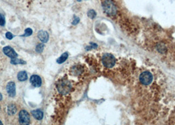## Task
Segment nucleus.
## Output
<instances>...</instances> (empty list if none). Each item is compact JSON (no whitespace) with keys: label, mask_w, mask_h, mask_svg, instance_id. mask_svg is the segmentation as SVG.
<instances>
[{"label":"nucleus","mask_w":175,"mask_h":125,"mask_svg":"<svg viewBox=\"0 0 175 125\" xmlns=\"http://www.w3.org/2000/svg\"><path fill=\"white\" fill-rule=\"evenodd\" d=\"M102 7L106 14L110 16L115 15L117 11L116 5L111 0H104L102 2Z\"/></svg>","instance_id":"nucleus-1"},{"label":"nucleus","mask_w":175,"mask_h":125,"mask_svg":"<svg viewBox=\"0 0 175 125\" xmlns=\"http://www.w3.org/2000/svg\"><path fill=\"white\" fill-rule=\"evenodd\" d=\"M116 63L115 57L111 53H105L102 57V63L106 68H112Z\"/></svg>","instance_id":"nucleus-2"},{"label":"nucleus","mask_w":175,"mask_h":125,"mask_svg":"<svg viewBox=\"0 0 175 125\" xmlns=\"http://www.w3.org/2000/svg\"><path fill=\"white\" fill-rule=\"evenodd\" d=\"M57 88L59 93H61V94H63V95H65V94H67L70 92L71 86L68 81L62 80L58 83L57 85Z\"/></svg>","instance_id":"nucleus-3"},{"label":"nucleus","mask_w":175,"mask_h":125,"mask_svg":"<svg viewBox=\"0 0 175 125\" xmlns=\"http://www.w3.org/2000/svg\"><path fill=\"white\" fill-rule=\"evenodd\" d=\"M140 80L143 85H149L152 82L153 76L149 72L145 71L140 75Z\"/></svg>","instance_id":"nucleus-4"},{"label":"nucleus","mask_w":175,"mask_h":125,"mask_svg":"<svg viewBox=\"0 0 175 125\" xmlns=\"http://www.w3.org/2000/svg\"><path fill=\"white\" fill-rule=\"evenodd\" d=\"M19 122L21 124H29L30 117L29 113L25 110H22L19 113Z\"/></svg>","instance_id":"nucleus-5"},{"label":"nucleus","mask_w":175,"mask_h":125,"mask_svg":"<svg viewBox=\"0 0 175 125\" xmlns=\"http://www.w3.org/2000/svg\"><path fill=\"white\" fill-rule=\"evenodd\" d=\"M3 52L5 53V55L10 57L11 59H15L18 57V55H17V53H16L15 51L10 46L4 47V48H3Z\"/></svg>","instance_id":"nucleus-6"},{"label":"nucleus","mask_w":175,"mask_h":125,"mask_svg":"<svg viewBox=\"0 0 175 125\" xmlns=\"http://www.w3.org/2000/svg\"><path fill=\"white\" fill-rule=\"evenodd\" d=\"M7 92L9 96L11 97H15L16 95V86L15 84L13 82H10L7 85Z\"/></svg>","instance_id":"nucleus-7"},{"label":"nucleus","mask_w":175,"mask_h":125,"mask_svg":"<svg viewBox=\"0 0 175 125\" xmlns=\"http://www.w3.org/2000/svg\"><path fill=\"white\" fill-rule=\"evenodd\" d=\"M30 83L36 88H39L42 85V79L41 78L36 75H32L30 77Z\"/></svg>","instance_id":"nucleus-8"},{"label":"nucleus","mask_w":175,"mask_h":125,"mask_svg":"<svg viewBox=\"0 0 175 125\" xmlns=\"http://www.w3.org/2000/svg\"><path fill=\"white\" fill-rule=\"evenodd\" d=\"M38 37L39 40L42 43H47L49 40V34L46 31L44 30H40L38 33Z\"/></svg>","instance_id":"nucleus-9"},{"label":"nucleus","mask_w":175,"mask_h":125,"mask_svg":"<svg viewBox=\"0 0 175 125\" xmlns=\"http://www.w3.org/2000/svg\"><path fill=\"white\" fill-rule=\"evenodd\" d=\"M32 116L37 120H42L44 117V113L40 109L33 110L31 112Z\"/></svg>","instance_id":"nucleus-10"},{"label":"nucleus","mask_w":175,"mask_h":125,"mask_svg":"<svg viewBox=\"0 0 175 125\" xmlns=\"http://www.w3.org/2000/svg\"><path fill=\"white\" fill-rule=\"evenodd\" d=\"M17 79L19 81H25L28 79V75L25 71H20L18 73V75H17Z\"/></svg>","instance_id":"nucleus-11"},{"label":"nucleus","mask_w":175,"mask_h":125,"mask_svg":"<svg viewBox=\"0 0 175 125\" xmlns=\"http://www.w3.org/2000/svg\"><path fill=\"white\" fill-rule=\"evenodd\" d=\"M8 113L9 115H13L17 113V107L15 105H9L8 108Z\"/></svg>","instance_id":"nucleus-12"},{"label":"nucleus","mask_w":175,"mask_h":125,"mask_svg":"<svg viewBox=\"0 0 175 125\" xmlns=\"http://www.w3.org/2000/svg\"><path fill=\"white\" fill-rule=\"evenodd\" d=\"M68 57V53L67 52H65L61 55V57H59V58L57 59V63L58 64H61L64 63L65 61L67 59Z\"/></svg>","instance_id":"nucleus-13"},{"label":"nucleus","mask_w":175,"mask_h":125,"mask_svg":"<svg viewBox=\"0 0 175 125\" xmlns=\"http://www.w3.org/2000/svg\"><path fill=\"white\" fill-rule=\"evenodd\" d=\"M11 63L12 64V65H19V64L25 65V64H26V61H23L22 59L15 58V59L11 60Z\"/></svg>","instance_id":"nucleus-14"},{"label":"nucleus","mask_w":175,"mask_h":125,"mask_svg":"<svg viewBox=\"0 0 175 125\" xmlns=\"http://www.w3.org/2000/svg\"><path fill=\"white\" fill-rule=\"evenodd\" d=\"M96 15H97V13L93 9H91V10H89L88 12V16L89 18H90L92 19H94Z\"/></svg>","instance_id":"nucleus-15"},{"label":"nucleus","mask_w":175,"mask_h":125,"mask_svg":"<svg viewBox=\"0 0 175 125\" xmlns=\"http://www.w3.org/2000/svg\"><path fill=\"white\" fill-rule=\"evenodd\" d=\"M44 48V43H40V44L38 45L36 48V52L38 53H42L43 52Z\"/></svg>","instance_id":"nucleus-16"},{"label":"nucleus","mask_w":175,"mask_h":125,"mask_svg":"<svg viewBox=\"0 0 175 125\" xmlns=\"http://www.w3.org/2000/svg\"><path fill=\"white\" fill-rule=\"evenodd\" d=\"M32 34V30L30 28H26L25 31V34L22 35L21 36L23 37H27V36H30Z\"/></svg>","instance_id":"nucleus-17"},{"label":"nucleus","mask_w":175,"mask_h":125,"mask_svg":"<svg viewBox=\"0 0 175 125\" xmlns=\"http://www.w3.org/2000/svg\"><path fill=\"white\" fill-rule=\"evenodd\" d=\"M5 25V19L4 16L3 15L0 14V25L4 26Z\"/></svg>","instance_id":"nucleus-18"},{"label":"nucleus","mask_w":175,"mask_h":125,"mask_svg":"<svg viewBox=\"0 0 175 125\" xmlns=\"http://www.w3.org/2000/svg\"><path fill=\"white\" fill-rule=\"evenodd\" d=\"M80 21V19L78 17V16H74V20H73V25H77L78 22H79Z\"/></svg>","instance_id":"nucleus-19"},{"label":"nucleus","mask_w":175,"mask_h":125,"mask_svg":"<svg viewBox=\"0 0 175 125\" xmlns=\"http://www.w3.org/2000/svg\"><path fill=\"white\" fill-rule=\"evenodd\" d=\"M5 36H6V38H8V40H12L13 38V35L12 34L11 32H8L5 34Z\"/></svg>","instance_id":"nucleus-20"},{"label":"nucleus","mask_w":175,"mask_h":125,"mask_svg":"<svg viewBox=\"0 0 175 125\" xmlns=\"http://www.w3.org/2000/svg\"><path fill=\"white\" fill-rule=\"evenodd\" d=\"M90 46H90V47H87V48H86V50H89V49H90L92 48H96L98 47V45L97 44H95V43H92V42L90 43Z\"/></svg>","instance_id":"nucleus-21"},{"label":"nucleus","mask_w":175,"mask_h":125,"mask_svg":"<svg viewBox=\"0 0 175 125\" xmlns=\"http://www.w3.org/2000/svg\"><path fill=\"white\" fill-rule=\"evenodd\" d=\"M2 99H3V96H2V94L0 93V101H2Z\"/></svg>","instance_id":"nucleus-22"},{"label":"nucleus","mask_w":175,"mask_h":125,"mask_svg":"<svg viewBox=\"0 0 175 125\" xmlns=\"http://www.w3.org/2000/svg\"><path fill=\"white\" fill-rule=\"evenodd\" d=\"M0 124H1V125H2V124H2V121H0Z\"/></svg>","instance_id":"nucleus-23"},{"label":"nucleus","mask_w":175,"mask_h":125,"mask_svg":"<svg viewBox=\"0 0 175 125\" xmlns=\"http://www.w3.org/2000/svg\"><path fill=\"white\" fill-rule=\"evenodd\" d=\"M77 1H81V0H77Z\"/></svg>","instance_id":"nucleus-24"}]
</instances>
